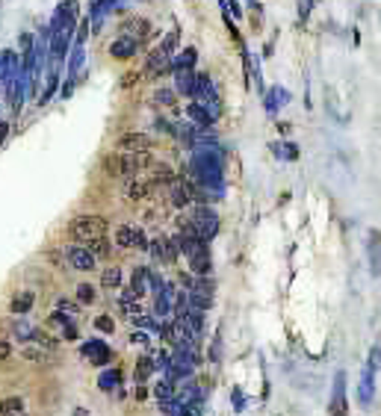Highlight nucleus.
<instances>
[{"label": "nucleus", "mask_w": 381, "mask_h": 416, "mask_svg": "<svg viewBox=\"0 0 381 416\" xmlns=\"http://www.w3.org/2000/svg\"><path fill=\"white\" fill-rule=\"evenodd\" d=\"M107 171H112L116 177L121 180H133L139 177V171H142L145 166H151V151H139V154H109L107 156Z\"/></svg>", "instance_id": "1"}, {"label": "nucleus", "mask_w": 381, "mask_h": 416, "mask_svg": "<svg viewBox=\"0 0 381 416\" xmlns=\"http://www.w3.org/2000/svg\"><path fill=\"white\" fill-rule=\"evenodd\" d=\"M68 236H72L77 246H89L95 239L107 236V219L104 216H77L68 224Z\"/></svg>", "instance_id": "2"}, {"label": "nucleus", "mask_w": 381, "mask_h": 416, "mask_svg": "<svg viewBox=\"0 0 381 416\" xmlns=\"http://www.w3.org/2000/svg\"><path fill=\"white\" fill-rule=\"evenodd\" d=\"M192 227H195V234H199V239H204V242H210L216 236V231H219V216L210 207H195V213H192Z\"/></svg>", "instance_id": "3"}, {"label": "nucleus", "mask_w": 381, "mask_h": 416, "mask_svg": "<svg viewBox=\"0 0 381 416\" xmlns=\"http://www.w3.org/2000/svg\"><path fill=\"white\" fill-rule=\"evenodd\" d=\"M80 354L83 357H89V366H95V369H104L109 361H112V351L107 349V342H101L98 337H92V340H86L80 346Z\"/></svg>", "instance_id": "4"}, {"label": "nucleus", "mask_w": 381, "mask_h": 416, "mask_svg": "<svg viewBox=\"0 0 381 416\" xmlns=\"http://www.w3.org/2000/svg\"><path fill=\"white\" fill-rule=\"evenodd\" d=\"M62 251H65V260L72 263L77 271H92V269L98 266V260L89 254V248H86V246H77V242H72V246H65Z\"/></svg>", "instance_id": "5"}, {"label": "nucleus", "mask_w": 381, "mask_h": 416, "mask_svg": "<svg viewBox=\"0 0 381 416\" xmlns=\"http://www.w3.org/2000/svg\"><path fill=\"white\" fill-rule=\"evenodd\" d=\"M151 148H154V139L148 133L131 130V133L119 136V151H124V154H139V151H151Z\"/></svg>", "instance_id": "6"}, {"label": "nucleus", "mask_w": 381, "mask_h": 416, "mask_svg": "<svg viewBox=\"0 0 381 416\" xmlns=\"http://www.w3.org/2000/svg\"><path fill=\"white\" fill-rule=\"evenodd\" d=\"M136 51H139L136 41H133V39H124V36H119V39L109 45V53L116 56V60H131V56H136Z\"/></svg>", "instance_id": "7"}, {"label": "nucleus", "mask_w": 381, "mask_h": 416, "mask_svg": "<svg viewBox=\"0 0 381 416\" xmlns=\"http://www.w3.org/2000/svg\"><path fill=\"white\" fill-rule=\"evenodd\" d=\"M33 304H36V293H18V295H12V301H9V310L15 313V316H24V313H30L33 310Z\"/></svg>", "instance_id": "8"}, {"label": "nucleus", "mask_w": 381, "mask_h": 416, "mask_svg": "<svg viewBox=\"0 0 381 416\" xmlns=\"http://www.w3.org/2000/svg\"><path fill=\"white\" fill-rule=\"evenodd\" d=\"M163 71H168V53L157 48L148 53V77H160Z\"/></svg>", "instance_id": "9"}, {"label": "nucleus", "mask_w": 381, "mask_h": 416, "mask_svg": "<svg viewBox=\"0 0 381 416\" xmlns=\"http://www.w3.org/2000/svg\"><path fill=\"white\" fill-rule=\"evenodd\" d=\"M148 251L157 263H172V251H168V239L157 236V239H148Z\"/></svg>", "instance_id": "10"}, {"label": "nucleus", "mask_w": 381, "mask_h": 416, "mask_svg": "<svg viewBox=\"0 0 381 416\" xmlns=\"http://www.w3.org/2000/svg\"><path fill=\"white\" fill-rule=\"evenodd\" d=\"M172 180H175V171L168 168L166 163H160V166H154V168H151V177H148L145 183H148L151 189H154V186H168Z\"/></svg>", "instance_id": "11"}, {"label": "nucleus", "mask_w": 381, "mask_h": 416, "mask_svg": "<svg viewBox=\"0 0 381 416\" xmlns=\"http://www.w3.org/2000/svg\"><path fill=\"white\" fill-rule=\"evenodd\" d=\"M195 60H199V51H195V48H183L175 56V62H168V68H175V71H192Z\"/></svg>", "instance_id": "12"}, {"label": "nucleus", "mask_w": 381, "mask_h": 416, "mask_svg": "<svg viewBox=\"0 0 381 416\" xmlns=\"http://www.w3.org/2000/svg\"><path fill=\"white\" fill-rule=\"evenodd\" d=\"M21 357H24L27 363H33V366H48V363H53V354H51V351H41V349H36V346L21 349Z\"/></svg>", "instance_id": "13"}, {"label": "nucleus", "mask_w": 381, "mask_h": 416, "mask_svg": "<svg viewBox=\"0 0 381 416\" xmlns=\"http://www.w3.org/2000/svg\"><path fill=\"white\" fill-rule=\"evenodd\" d=\"M195 89V74L192 71H175V95H192Z\"/></svg>", "instance_id": "14"}, {"label": "nucleus", "mask_w": 381, "mask_h": 416, "mask_svg": "<svg viewBox=\"0 0 381 416\" xmlns=\"http://www.w3.org/2000/svg\"><path fill=\"white\" fill-rule=\"evenodd\" d=\"M27 405L21 396H9V398H0V416H24Z\"/></svg>", "instance_id": "15"}, {"label": "nucleus", "mask_w": 381, "mask_h": 416, "mask_svg": "<svg viewBox=\"0 0 381 416\" xmlns=\"http://www.w3.org/2000/svg\"><path fill=\"white\" fill-rule=\"evenodd\" d=\"M346 401H343V375L334 378V398H331V416H346Z\"/></svg>", "instance_id": "16"}, {"label": "nucleus", "mask_w": 381, "mask_h": 416, "mask_svg": "<svg viewBox=\"0 0 381 416\" xmlns=\"http://www.w3.org/2000/svg\"><path fill=\"white\" fill-rule=\"evenodd\" d=\"M121 281H124V275H121L119 266H107L101 271V286H104V290H119Z\"/></svg>", "instance_id": "17"}, {"label": "nucleus", "mask_w": 381, "mask_h": 416, "mask_svg": "<svg viewBox=\"0 0 381 416\" xmlns=\"http://www.w3.org/2000/svg\"><path fill=\"white\" fill-rule=\"evenodd\" d=\"M148 195H151V186L145 180H139V177L127 180V198H131V201H145Z\"/></svg>", "instance_id": "18"}, {"label": "nucleus", "mask_w": 381, "mask_h": 416, "mask_svg": "<svg viewBox=\"0 0 381 416\" xmlns=\"http://www.w3.org/2000/svg\"><path fill=\"white\" fill-rule=\"evenodd\" d=\"M95 301H98V286H92V283H80V286H77V304L92 307Z\"/></svg>", "instance_id": "19"}, {"label": "nucleus", "mask_w": 381, "mask_h": 416, "mask_svg": "<svg viewBox=\"0 0 381 416\" xmlns=\"http://www.w3.org/2000/svg\"><path fill=\"white\" fill-rule=\"evenodd\" d=\"M89 254L95 257V260H107V257L112 254V242H107V236L104 239H95V242H89Z\"/></svg>", "instance_id": "20"}, {"label": "nucleus", "mask_w": 381, "mask_h": 416, "mask_svg": "<svg viewBox=\"0 0 381 416\" xmlns=\"http://www.w3.org/2000/svg\"><path fill=\"white\" fill-rule=\"evenodd\" d=\"M12 334L18 337V342H30L33 334H36V328L27 322V319H15V322H12Z\"/></svg>", "instance_id": "21"}, {"label": "nucleus", "mask_w": 381, "mask_h": 416, "mask_svg": "<svg viewBox=\"0 0 381 416\" xmlns=\"http://www.w3.org/2000/svg\"><path fill=\"white\" fill-rule=\"evenodd\" d=\"M133 231L136 224H121L116 231V248H133Z\"/></svg>", "instance_id": "22"}, {"label": "nucleus", "mask_w": 381, "mask_h": 416, "mask_svg": "<svg viewBox=\"0 0 381 416\" xmlns=\"http://www.w3.org/2000/svg\"><path fill=\"white\" fill-rule=\"evenodd\" d=\"M187 112H189V116H192L195 121L201 124V130H207V127H213V119H210V112H207L201 104H189V107H187Z\"/></svg>", "instance_id": "23"}, {"label": "nucleus", "mask_w": 381, "mask_h": 416, "mask_svg": "<svg viewBox=\"0 0 381 416\" xmlns=\"http://www.w3.org/2000/svg\"><path fill=\"white\" fill-rule=\"evenodd\" d=\"M30 342H36V349H41V351H53L56 349V340L48 331H41V328H36V334H33Z\"/></svg>", "instance_id": "24"}, {"label": "nucleus", "mask_w": 381, "mask_h": 416, "mask_svg": "<svg viewBox=\"0 0 381 416\" xmlns=\"http://www.w3.org/2000/svg\"><path fill=\"white\" fill-rule=\"evenodd\" d=\"M154 398H157V401H172L175 398V384L160 381L157 387H154Z\"/></svg>", "instance_id": "25"}, {"label": "nucleus", "mask_w": 381, "mask_h": 416, "mask_svg": "<svg viewBox=\"0 0 381 416\" xmlns=\"http://www.w3.org/2000/svg\"><path fill=\"white\" fill-rule=\"evenodd\" d=\"M98 387H101L104 393H112V390H116V387H119V372H116V369L104 372V375H101V381H98Z\"/></svg>", "instance_id": "26"}, {"label": "nucleus", "mask_w": 381, "mask_h": 416, "mask_svg": "<svg viewBox=\"0 0 381 416\" xmlns=\"http://www.w3.org/2000/svg\"><path fill=\"white\" fill-rule=\"evenodd\" d=\"M175 92L172 89H157L154 92V104H160V107H175Z\"/></svg>", "instance_id": "27"}, {"label": "nucleus", "mask_w": 381, "mask_h": 416, "mask_svg": "<svg viewBox=\"0 0 381 416\" xmlns=\"http://www.w3.org/2000/svg\"><path fill=\"white\" fill-rule=\"evenodd\" d=\"M151 372H154V366H151V357H142V361L136 363V372H133V375H136V384H142V381L151 375Z\"/></svg>", "instance_id": "28"}, {"label": "nucleus", "mask_w": 381, "mask_h": 416, "mask_svg": "<svg viewBox=\"0 0 381 416\" xmlns=\"http://www.w3.org/2000/svg\"><path fill=\"white\" fill-rule=\"evenodd\" d=\"M157 405H160V413H163V416H180V413H183V405H180L178 398H172V401H157Z\"/></svg>", "instance_id": "29"}, {"label": "nucleus", "mask_w": 381, "mask_h": 416, "mask_svg": "<svg viewBox=\"0 0 381 416\" xmlns=\"http://www.w3.org/2000/svg\"><path fill=\"white\" fill-rule=\"evenodd\" d=\"M56 310L74 319V316H77V310H80V304H74V301H68V298H60V301H56Z\"/></svg>", "instance_id": "30"}, {"label": "nucleus", "mask_w": 381, "mask_h": 416, "mask_svg": "<svg viewBox=\"0 0 381 416\" xmlns=\"http://www.w3.org/2000/svg\"><path fill=\"white\" fill-rule=\"evenodd\" d=\"M95 328H98L101 334H112V331H116V322H112V316H107V313H104V316L95 319Z\"/></svg>", "instance_id": "31"}, {"label": "nucleus", "mask_w": 381, "mask_h": 416, "mask_svg": "<svg viewBox=\"0 0 381 416\" xmlns=\"http://www.w3.org/2000/svg\"><path fill=\"white\" fill-rule=\"evenodd\" d=\"M133 248H136V251H148V236L139 231V227L133 231Z\"/></svg>", "instance_id": "32"}, {"label": "nucleus", "mask_w": 381, "mask_h": 416, "mask_svg": "<svg viewBox=\"0 0 381 416\" xmlns=\"http://www.w3.org/2000/svg\"><path fill=\"white\" fill-rule=\"evenodd\" d=\"M68 322H74L72 316H65V313H60V310H53L51 313V325H56V328H65Z\"/></svg>", "instance_id": "33"}, {"label": "nucleus", "mask_w": 381, "mask_h": 416, "mask_svg": "<svg viewBox=\"0 0 381 416\" xmlns=\"http://www.w3.org/2000/svg\"><path fill=\"white\" fill-rule=\"evenodd\" d=\"M80 65H83V48L77 45V51H74V56H72V68H68V71H72V74H77Z\"/></svg>", "instance_id": "34"}, {"label": "nucleus", "mask_w": 381, "mask_h": 416, "mask_svg": "<svg viewBox=\"0 0 381 416\" xmlns=\"http://www.w3.org/2000/svg\"><path fill=\"white\" fill-rule=\"evenodd\" d=\"M62 340H72V342L77 340V325H74V322H68V325L62 328Z\"/></svg>", "instance_id": "35"}, {"label": "nucleus", "mask_w": 381, "mask_h": 416, "mask_svg": "<svg viewBox=\"0 0 381 416\" xmlns=\"http://www.w3.org/2000/svg\"><path fill=\"white\" fill-rule=\"evenodd\" d=\"M9 354H12V346L6 340H0V361H9Z\"/></svg>", "instance_id": "36"}, {"label": "nucleus", "mask_w": 381, "mask_h": 416, "mask_svg": "<svg viewBox=\"0 0 381 416\" xmlns=\"http://www.w3.org/2000/svg\"><path fill=\"white\" fill-rule=\"evenodd\" d=\"M133 396H136V401H142V398H148V387H145V384H136V390H133Z\"/></svg>", "instance_id": "37"}, {"label": "nucleus", "mask_w": 381, "mask_h": 416, "mask_svg": "<svg viewBox=\"0 0 381 416\" xmlns=\"http://www.w3.org/2000/svg\"><path fill=\"white\" fill-rule=\"evenodd\" d=\"M307 9H310V0H299V18L307 21Z\"/></svg>", "instance_id": "38"}, {"label": "nucleus", "mask_w": 381, "mask_h": 416, "mask_svg": "<svg viewBox=\"0 0 381 416\" xmlns=\"http://www.w3.org/2000/svg\"><path fill=\"white\" fill-rule=\"evenodd\" d=\"M131 342H133V346H148V337L145 334H133Z\"/></svg>", "instance_id": "39"}, {"label": "nucleus", "mask_w": 381, "mask_h": 416, "mask_svg": "<svg viewBox=\"0 0 381 416\" xmlns=\"http://www.w3.org/2000/svg\"><path fill=\"white\" fill-rule=\"evenodd\" d=\"M72 416H92V410H86V408H74Z\"/></svg>", "instance_id": "40"}, {"label": "nucleus", "mask_w": 381, "mask_h": 416, "mask_svg": "<svg viewBox=\"0 0 381 416\" xmlns=\"http://www.w3.org/2000/svg\"><path fill=\"white\" fill-rule=\"evenodd\" d=\"M133 80H139V74H127V77H124V83H121V86H133Z\"/></svg>", "instance_id": "41"}, {"label": "nucleus", "mask_w": 381, "mask_h": 416, "mask_svg": "<svg viewBox=\"0 0 381 416\" xmlns=\"http://www.w3.org/2000/svg\"><path fill=\"white\" fill-rule=\"evenodd\" d=\"M6 133H9V124H0V142L6 139Z\"/></svg>", "instance_id": "42"}]
</instances>
